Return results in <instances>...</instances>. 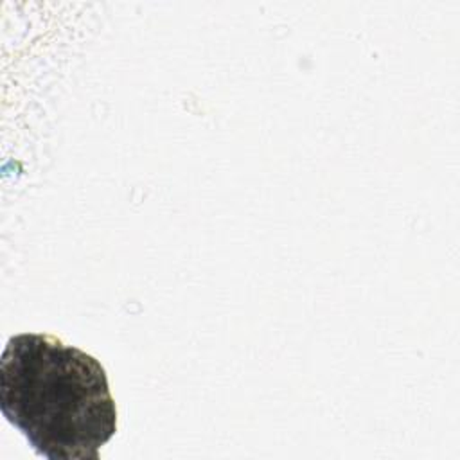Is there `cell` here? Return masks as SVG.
<instances>
[{
  "mask_svg": "<svg viewBox=\"0 0 460 460\" xmlns=\"http://www.w3.org/2000/svg\"><path fill=\"white\" fill-rule=\"evenodd\" d=\"M0 410L49 460H97L117 431L102 365L50 334L9 338L0 358Z\"/></svg>",
  "mask_w": 460,
  "mask_h": 460,
  "instance_id": "6da1fadb",
  "label": "cell"
}]
</instances>
